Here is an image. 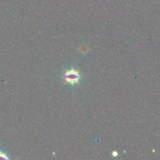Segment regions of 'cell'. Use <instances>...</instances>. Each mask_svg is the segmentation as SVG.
I'll use <instances>...</instances> for the list:
<instances>
[{
    "instance_id": "7a4b0ae2",
    "label": "cell",
    "mask_w": 160,
    "mask_h": 160,
    "mask_svg": "<svg viewBox=\"0 0 160 160\" xmlns=\"http://www.w3.org/2000/svg\"><path fill=\"white\" fill-rule=\"evenodd\" d=\"M0 159H8L6 156L5 154L2 153V152H0Z\"/></svg>"
},
{
    "instance_id": "6da1fadb",
    "label": "cell",
    "mask_w": 160,
    "mask_h": 160,
    "mask_svg": "<svg viewBox=\"0 0 160 160\" xmlns=\"http://www.w3.org/2000/svg\"><path fill=\"white\" fill-rule=\"evenodd\" d=\"M65 78L66 83H71L72 85H73V84L78 82L80 76L78 71L71 70L66 72L65 74Z\"/></svg>"
}]
</instances>
